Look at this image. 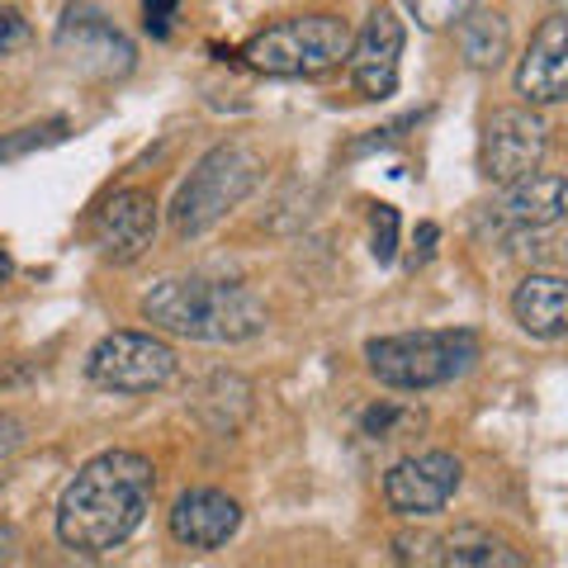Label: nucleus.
<instances>
[{
    "mask_svg": "<svg viewBox=\"0 0 568 568\" xmlns=\"http://www.w3.org/2000/svg\"><path fill=\"white\" fill-rule=\"evenodd\" d=\"M156 469L138 450H104L85 459L58 497V540L81 559H104L129 545L152 511Z\"/></svg>",
    "mask_w": 568,
    "mask_h": 568,
    "instance_id": "obj_1",
    "label": "nucleus"
},
{
    "mask_svg": "<svg viewBox=\"0 0 568 568\" xmlns=\"http://www.w3.org/2000/svg\"><path fill=\"white\" fill-rule=\"evenodd\" d=\"M142 317L156 332L185 336V342H209V346H237L265 332L271 313L265 298L252 284L237 280H204V275H175L156 280L142 294Z\"/></svg>",
    "mask_w": 568,
    "mask_h": 568,
    "instance_id": "obj_2",
    "label": "nucleus"
},
{
    "mask_svg": "<svg viewBox=\"0 0 568 568\" xmlns=\"http://www.w3.org/2000/svg\"><path fill=\"white\" fill-rule=\"evenodd\" d=\"M484 355V342L469 327H422V332H394L365 342V365L384 388L403 394H426V388L455 384L469 375Z\"/></svg>",
    "mask_w": 568,
    "mask_h": 568,
    "instance_id": "obj_3",
    "label": "nucleus"
},
{
    "mask_svg": "<svg viewBox=\"0 0 568 568\" xmlns=\"http://www.w3.org/2000/svg\"><path fill=\"white\" fill-rule=\"evenodd\" d=\"M261 175H265V166H261V152L252 148V142L233 138V142L209 148L171 200L175 237H204L209 227H219L227 213L261 185Z\"/></svg>",
    "mask_w": 568,
    "mask_h": 568,
    "instance_id": "obj_4",
    "label": "nucleus"
},
{
    "mask_svg": "<svg viewBox=\"0 0 568 568\" xmlns=\"http://www.w3.org/2000/svg\"><path fill=\"white\" fill-rule=\"evenodd\" d=\"M351 52V24L342 14H294L256 39H246L242 62L261 77H323Z\"/></svg>",
    "mask_w": 568,
    "mask_h": 568,
    "instance_id": "obj_5",
    "label": "nucleus"
},
{
    "mask_svg": "<svg viewBox=\"0 0 568 568\" xmlns=\"http://www.w3.org/2000/svg\"><path fill=\"white\" fill-rule=\"evenodd\" d=\"M175 346L152 332H110L85 355V379L104 394H156L175 379Z\"/></svg>",
    "mask_w": 568,
    "mask_h": 568,
    "instance_id": "obj_6",
    "label": "nucleus"
},
{
    "mask_svg": "<svg viewBox=\"0 0 568 568\" xmlns=\"http://www.w3.org/2000/svg\"><path fill=\"white\" fill-rule=\"evenodd\" d=\"M52 43H58L67 67H77L81 77H95V81L129 77L133 62H138L133 39L95 6V0H71V6L62 10V20H58Z\"/></svg>",
    "mask_w": 568,
    "mask_h": 568,
    "instance_id": "obj_7",
    "label": "nucleus"
},
{
    "mask_svg": "<svg viewBox=\"0 0 568 568\" xmlns=\"http://www.w3.org/2000/svg\"><path fill=\"white\" fill-rule=\"evenodd\" d=\"M549 148V129L536 114V104L526 110H493L484 133H478V171L493 185H511L521 175L540 171Z\"/></svg>",
    "mask_w": 568,
    "mask_h": 568,
    "instance_id": "obj_8",
    "label": "nucleus"
},
{
    "mask_svg": "<svg viewBox=\"0 0 568 568\" xmlns=\"http://www.w3.org/2000/svg\"><path fill=\"white\" fill-rule=\"evenodd\" d=\"M465 484V465L450 450H422L398 459L394 469L384 474V507L394 517H436V511L450 507V497Z\"/></svg>",
    "mask_w": 568,
    "mask_h": 568,
    "instance_id": "obj_9",
    "label": "nucleus"
},
{
    "mask_svg": "<svg viewBox=\"0 0 568 568\" xmlns=\"http://www.w3.org/2000/svg\"><path fill=\"white\" fill-rule=\"evenodd\" d=\"M568 219V175H540L530 171L521 181L503 185V194L484 209L478 227H493V237H526L540 227H555Z\"/></svg>",
    "mask_w": 568,
    "mask_h": 568,
    "instance_id": "obj_10",
    "label": "nucleus"
},
{
    "mask_svg": "<svg viewBox=\"0 0 568 568\" xmlns=\"http://www.w3.org/2000/svg\"><path fill=\"white\" fill-rule=\"evenodd\" d=\"M403 20L388 6H375L369 20L361 29V39H351V52H346V71L355 81V91L365 100H388L398 91V58H403Z\"/></svg>",
    "mask_w": 568,
    "mask_h": 568,
    "instance_id": "obj_11",
    "label": "nucleus"
},
{
    "mask_svg": "<svg viewBox=\"0 0 568 568\" xmlns=\"http://www.w3.org/2000/svg\"><path fill=\"white\" fill-rule=\"evenodd\" d=\"M156 237V200L152 190H114L95 213V246L104 261L133 265L138 256H148V246Z\"/></svg>",
    "mask_w": 568,
    "mask_h": 568,
    "instance_id": "obj_12",
    "label": "nucleus"
},
{
    "mask_svg": "<svg viewBox=\"0 0 568 568\" xmlns=\"http://www.w3.org/2000/svg\"><path fill=\"white\" fill-rule=\"evenodd\" d=\"M517 95L536 110L568 100V14H549L530 33V48L517 67Z\"/></svg>",
    "mask_w": 568,
    "mask_h": 568,
    "instance_id": "obj_13",
    "label": "nucleus"
},
{
    "mask_svg": "<svg viewBox=\"0 0 568 568\" xmlns=\"http://www.w3.org/2000/svg\"><path fill=\"white\" fill-rule=\"evenodd\" d=\"M171 540L175 545H185V549H223L227 540L237 536V526H242V507L233 503L227 493L219 488H190L175 497V507H171Z\"/></svg>",
    "mask_w": 568,
    "mask_h": 568,
    "instance_id": "obj_14",
    "label": "nucleus"
},
{
    "mask_svg": "<svg viewBox=\"0 0 568 568\" xmlns=\"http://www.w3.org/2000/svg\"><path fill=\"white\" fill-rule=\"evenodd\" d=\"M511 317L526 336L536 342H559L568 336V280L564 275H526L517 290H511Z\"/></svg>",
    "mask_w": 568,
    "mask_h": 568,
    "instance_id": "obj_15",
    "label": "nucleus"
},
{
    "mask_svg": "<svg viewBox=\"0 0 568 568\" xmlns=\"http://www.w3.org/2000/svg\"><path fill=\"white\" fill-rule=\"evenodd\" d=\"M252 384H246L242 375H233V369H219V375H209L200 384V394H194V417H200L213 436H233L242 432V422L252 417Z\"/></svg>",
    "mask_w": 568,
    "mask_h": 568,
    "instance_id": "obj_16",
    "label": "nucleus"
},
{
    "mask_svg": "<svg viewBox=\"0 0 568 568\" xmlns=\"http://www.w3.org/2000/svg\"><path fill=\"white\" fill-rule=\"evenodd\" d=\"M455 48H459V58H465V67L497 71L507 62V52H511L507 14L503 10H469L465 20L455 24Z\"/></svg>",
    "mask_w": 568,
    "mask_h": 568,
    "instance_id": "obj_17",
    "label": "nucleus"
},
{
    "mask_svg": "<svg viewBox=\"0 0 568 568\" xmlns=\"http://www.w3.org/2000/svg\"><path fill=\"white\" fill-rule=\"evenodd\" d=\"M436 564L446 568H526V555L497 540L493 530L459 526L450 536H436Z\"/></svg>",
    "mask_w": 568,
    "mask_h": 568,
    "instance_id": "obj_18",
    "label": "nucleus"
},
{
    "mask_svg": "<svg viewBox=\"0 0 568 568\" xmlns=\"http://www.w3.org/2000/svg\"><path fill=\"white\" fill-rule=\"evenodd\" d=\"M422 407H398V403H375V407H365L361 413V432L369 440H403V436H413L422 432Z\"/></svg>",
    "mask_w": 568,
    "mask_h": 568,
    "instance_id": "obj_19",
    "label": "nucleus"
},
{
    "mask_svg": "<svg viewBox=\"0 0 568 568\" xmlns=\"http://www.w3.org/2000/svg\"><path fill=\"white\" fill-rule=\"evenodd\" d=\"M71 123L67 119H48V123H29V129H14V133H0V162H20L29 152H43L52 142L67 138Z\"/></svg>",
    "mask_w": 568,
    "mask_h": 568,
    "instance_id": "obj_20",
    "label": "nucleus"
},
{
    "mask_svg": "<svg viewBox=\"0 0 568 568\" xmlns=\"http://www.w3.org/2000/svg\"><path fill=\"white\" fill-rule=\"evenodd\" d=\"M403 6L426 33H440V29H455L478 0H403Z\"/></svg>",
    "mask_w": 568,
    "mask_h": 568,
    "instance_id": "obj_21",
    "label": "nucleus"
},
{
    "mask_svg": "<svg viewBox=\"0 0 568 568\" xmlns=\"http://www.w3.org/2000/svg\"><path fill=\"white\" fill-rule=\"evenodd\" d=\"M369 252L379 265L398 256V209L394 204H375L369 209Z\"/></svg>",
    "mask_w": 568,
    "mask_h": 568,
    "instance_id": "obj_22",
    "label": "nucleus"
},
{
    "mask_svg": "<svg viewBox=\"0 0 568 568\" xmlns=\"http://www.w3.org/2000/svg\"><path fill=\"white\" fill-rule=\"evenodd\" d=\"M33 39V29H29V20L20 10H10V6H0V58L6 52H14V48H24Z\"/></svg>",
    "mask_w": 568,
    "mask_h": 568,
    "instance_id": "obj_23",
    "label": "nucleus"
},
{
    "mask_svg": "<svg viewBox=\"0 0 568 568\" xmlns=\"http://www.w3.org/2000/svg\"><path fill=\"white\" fill-rule=\"evenodd\" d=\"M394 559L398 564H436V536H398L394 540Z\"/></svg>",
    "mask_w": 568,
    "mask_h": 568,
    "instance_id": "obj_24",
    "label": "nucleus"
},
{
    "mask_svg": "<svg viewBox=\"0 0 568 568\" xmlns=\"http://www.w3.org/2000/svg\"><path fill=\"white\" fill-rule=\"evenodd\" d=\"M175 10H181V0H142V20H148V33L166 39V33H171V20H175Z\"/></svg>",
    "mask_w": 568,
    "mask_h": 568,
    "instance_id": "obj_25",
    "label": "nucleus"
},
{
    "mask_svg": "<svg viewBox=\"0 0 568 568\" xmlns=\"http://www.w3.org/2000/svg\"><path fill=\"white\" fill-rule=\"evenodd\" d=\"M20 446H24V422L0 407V459H10Z\"/></svg>",
    "mask_w": 568,
    "mask_h": 568,
    "instance_id": "obj_26",
    "label": "nucleus"
},
{
    "mask_svg": "<svg viewBox=\"0 0 568 568\" xmlns=\"http://www.w3.org/2000/svg\"><path fill=\"white\" fill-rule=\"evenodd\" d=\"M436 223H422L417 227V252H413V261H407V271H417V265H426V261H432V252H436Z\"/></svg>",
    "mask_w": 568,
    "mask_h": 568,
    "instance_id": "obj_27",
    "label": "nucleus"
},
{
    "mask_svg": "<svg viewBox=\"0 0 568 568\" xmlns=\"http://www.w3.org/2000/svg\"><path fill=\"white\" fill-rule=\"evenodd\" d=\"M20 549H24V536L10 521H0V564H14L20 559Z\"/></svg>",
    "mask_w": 568,
    "mask_h": 568,
    "instance_id": "obj_28",
    "label": "nucleus"
},
{
    "mask_svg": "<svg viewBox=\"0 0 568 568\" xmlns=\"http://www.w3.org/2000/svg\"><path fill=\"white\" fill-rule=\"evenodd\" d=\"M10 275H14V256L0 246V284H10Z\"/></svg>",
    "mask_w": 568,
    "mask_h": 568,
    "instance_id": "obj_29",
    "label": "nucleus"
}]
</instances>
